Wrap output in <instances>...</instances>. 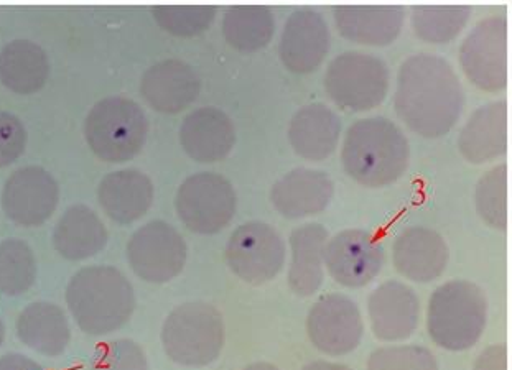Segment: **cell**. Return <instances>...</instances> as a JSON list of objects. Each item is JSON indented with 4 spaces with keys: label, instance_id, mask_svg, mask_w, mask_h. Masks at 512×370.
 Returning a JSON list of instances; mask_svg holds the SVG:
<instances>
[{
    "label": "cell",
    "instance_id": "obj_1",
    "mask_svg": "<svg viewBox=\"0 0 512 370\" xmlns=\"http://www.w3.org/2000/svg\"><path fill=\"white\" fill-rule=\"evenodd\" d=\"M463 104L460 78L445 58L417 53L402 63L394 107L412 132L425 139L443 137L457 124Z\"/></svg>",
    "mask_w": 512,
    "mask_h": 370
},
{
    "label": "cell",
    "instance_id": "obj_2",
    "mask_svg": "<svg viewBox=\"0 0 512 370\" xmlns=\"http://www.w3.org/2000/svg\"><path fill=\"white\" fill-rule=\"evenodd\" d=\"M409 162V140L401 127L386 117H364L346 130L341 163L359 185H392L404 175Z\"/></svg>",
    "mask_w": 512,
    "mask_h": 370
},
{
    "label": "cell",
    "instance_id": "obj_3",
    "mask_svg": "<svg viewBox=\"0 0 512 370\" xmlns=\"http://www.w3.org/2000/svg\"><path fill=\"white\" fill-rule=\"evenodd\" d=\"M66 305L81 331L104 336L122 328L135 310V293L121 270L84 267L66 287Z\"/></svg>",
    "mask_w": 512,
    "mask_h": 370
},
{
    "label": "cell",
    "instance_id": "obj_4",
    "mask_svg": "<svg viewBox=\"0 0 512 370\" xmlns=\"http://www.w3.org/2000/svg\"><path fill=\"white\" fill-rule=\"evenodd\" d=\"M488 323V298L468 280H452L435 288L427 310L430 339L447 351L475 346Z\"/></svg>",
    "mask_w": 512,
    "mask_h": 370
},
{
    "label": "cell",
    "instance_id": "obj_5",
    "mask_svg": "<svg viewBox=\"0 0 512 370\" xmlns=\"http://www.w3.org/2000/svg\"><path fill=\"white\" fill-rule=\"evenodd\" d=\"M224 341L223 316L216 306L205 301L177 306L163 323V349L180 366H210L223 351Z\"/></svg>",
    "mask_w": 512,
    "mask_h": 370
},
{
    "label": "cell",
    "instance_id": "obj_6",
    "mask_svg": "<svg viewBox=\"0 0 512 370\" xmlns=\"http://www.w3.org/2000/svg\"><path fill=\"white\" fill-rule=\"evenodd\" d=\"M149 121L137 102L122 96L94 104L84 122V135L96 157L104 162H129L144 147Z\"/></svg>",
    "mask_w": 512,
    "mask_h": 370
},
{
    "label": "cell",
    "instance_id": "obj_7",
    "mask_svg": "<svg viewBox=\"0 0 512 370\" xmlns=\"http://www.w3.org/2000/svg\"><path fill=\"white\" fill-rule=\"evenodd\" d=\"M391 73L386 61L364 51H345L330 61L325 73L326 94L341 109L371 111L386 99Z\"/></svg>",
    "mask_w": 512,
    "mask_h": 370
},
{
    "label": "cell",
    "instance_id": "obj_8",
    "mask_svg": "<svg viewBox=\"0 0 512 370\" xmlns=\"http://www.w3.org/2000/svg\"><path fill=\"white\" fill-rule=\"evenodd\" d=\"M238 198L228 178L213 172L188 176L178 188L175 208L180 221L195 234L223 231L236 213Z\"/></svg>",
    "mask_w": 512,
    "mask_h": 370
},
{
    "label": "cell",
    "instance_id": "obj_9",
    "mask_svg": "<svg viewBox=\"0 0 512 370\" xmlns=\"http://www.w3.org/2000/svg\"><path fill=\"white\" fill-rule=\"evenodd\" d=\"M287 247L274 227L262 221L244 222L229 237L224 259L231 272L249 285L274 280L285 265Z\"/></svg>",
    "mask_w": 512,
    "mask_h": 370
},
{
    "label": "cell",
    "instance_id": "obj_10",
    "mask_svg": "<svg viewBox=\"0 0 512 370\" xmlns=\"http://www.w3.org/2000/svg\"><path fill=\"white\" fill-rule=\"evenodd\" d=\"M460 65L471 83L498 93L508 84V19L491 15L466 35L460 47Z\"/></svg>",
    "mask_w": 512,
    "mask_h": 370
},
{
    "label": "cell",
    "instance_id": "obj_11",
    "mask_svg": "<svg viewBox=\"0 0 512 370\" xmlns=\"http://www.w3.org/2000/svg\"><path fill=\"white\" fill-rule=\"evenodd\" d=\"M127 260L137 277L149 283L177 278L187 264V242L168 222L150 221L127 242Z\"/></svg>",
    "mask_w": 512,
    "mask_h": 370
},
{
    "label": "cell",
    "instance_id": "obj_12",
    "mask_svg": "<svg viewBox=\"0 0 512 370\" xmlns=\"http://www.w3.org/2000/svg\"><path fill=\"white\" fill-rule=\"evenodd\" d=\"M384 246L364 229H346L326 242L325 265L331 278L346 288L366 287L384 267Z\"/></svg>",
    "mask_w": 512,
    "mask_h": 370
},
{
    "label": "cell",
    "instance_id": "obj_13",
    "mask_svg": "<svg viewBox=\"0 0 512 370\" xmlns=\"http://www.w3.org/2000/svg\"><path fill=\"white\" fill-rule=\"evenodd\" d=\"M307 331L318 351L328 356H345L363 339V316L350 296L328 293L308 313Z\"/></svg>",
    "mask_w": 512,
    "mask_h": 370
},
{
    "label": "cell",
    "instance_id": "obj_14",
    "mask_svg": "<svg viewBox=\"0 0 512 370\" xmlns=\"http://www.w3.org/2000/svg\"><path fill=\"white\" fill-rule=\"evenodd\" d=\"M60 188L52 173L37 165L15 170L2 190V209L10 221L24 227L42 226L55 213Z\"/></svg>",
    "mask_w": 512,
    "mask_h": 370
},
{
    "label": "cell",
    "instance_id": "obj_15",
    "mask_svg": "<svg viewBox=\"0 0 512 370\" xmlns=\"http://www.w3.org/2000/svg\"><path fill=\"white\" fill-rule=\"evenodd\" d=\"M331 47L330 28L317 9L298 7L285 20L279 55L287 70L312 73L322 65Z\"/></svg>",
    "mask_w": 512,
    "mask_h": 370
},
{
    "label": "cell",
    "instance_id": "obj_16",
    "mask_svg": "<svg viewBox=\"0 0 512 370\" xmlns=\"http://www.w3.org/2000/svg\"><path fill=\"white\" fill-rule=\"evenodd\" d=\"M368 313L374 336L379 341H404L419 326V296L409 285L389 280L374 288L368 300Z\"/></svg>",
    "mask_w": 512,
    "mask_h": 370
},
{
    "label": "cell",
    "instance_id": "obj_17",
    "mask_svg": "<svg viewBox=\"0 0 512 370\" xmlns=\"http://www.w3.org/2000/svg\"><path fill=\"white\" fill-rule=\"evenodd\" d=\"M333 191V180L322 170L295 168L272 186L270 201L280 216L302 219L323 213L333 198Z\"/></svg>",
    "mask_w": 512,
    "mask_h": 370
},
{
    "label": "cell",
    "instance_id": "obj_18",
    "mask_svg": "<svg viewBox=\"0 0 512 370\" xmlns=\"http://www.w3.org/2000/svg\"><path fill=\"white\" fill-rule=\"evenodd\" d=\"M448 257L447 242L430 227L405 229L392 247L397 272L417 283H430L440 277L447 269Z\"/></svg>",
    "mask_w": 512,
    "mask_h": 370
},
{
    "label": "cell",
    "instance_id": "obj_19",
    "mask_svg": "<svg viewBox=\"0 0 512 370\" xmlns=\"http://www.w3.org/2000/svg\"><path fill=\"white\" fill-rule=\"evenodd\" d=\"M200 76L182 60H163L150 66L140 81V93L152 109L177 114L200 94Z\"/></svg>",
    "mask_w": 512,
    "mask_h": 370
},
{
    "label": "cell",
    "instance_id": "obj_20",
    "mask_svg": "<svg viewBox=\"0 0 512 370\" xmlns=\"http://www.w3.org/2000/svg\"><path fill=\"white\" fill-rule=\"evenodd\" d=\"M180 142L196 162H221L236 144V129L231 117L218 107H200L183 119Z\"/></svg>",
    "mask_w": 512,
    "mask_h": 370
},
{
    "label": "cell",
    "instance_id": "obj_21",
    "mask_svg": "<svg viewBox=\"0 0 512 370\" xmlns=\"http://www.w3.org/2000/svg\"><path fill=\"white\" fill-rule=\"evenodd\" d=\"M333 15L343 37L369 47L396 42L405 24L402 5H336Z\"/></svg>",
    "mask_w": 512,
    "mask_h": 370
},
{
    "label": "cell",
    "instance_id": "obj_22",
    "mask_svg": "<svg viewBox=\"0 0 512 370\" xmlns=\"http://www.w3.org/2000/svg\"><path fill=\"white\" fill-rule=\"evenodd\" d=\"M458 148L466 162L475 165L501 157L508 150V102L478 107L461 127Z\"/></svg>",
    "mask_w": 512,
    "mask_h": 370
},
{
    "label": "cell",
    "instance_id": "obj_23",
    "mask_svg": "<svg viewBox=\"0 0 512 370\" xmlns=\"http://www.w3.org/2000/svg\"><path fill=\"white\" fill-rule=\"evenodd\" d=\"M104 213L117 224H132L144 218L154 203V183L135 168H124L104 176L98 188Z\"/></svg>",
    "mask_w": 512,
    "mask_h": 370
},
{
    "label": "cell",
    "instance_id": "obj_24",
    "mask_svg": "<svg viewBox=\"0 0 512 370\" xmlns=\"http://www.w3.org/2000/svg\"><path fill=\"white\" fill-rule=\"evenodd\" d=\"M340 137V116L323 102L300 107L290 119V145L297 155L310 162H323L330 157Z\"/></svg>",
    "mask_w": 512,
    "mask_h": 370
},
{
    "label": "cell",
    "instance_id": "obj_25",
    "mask_svg": "<svg viewBox=\"0 0 512 370\" xmlns=\"http://www.w3.org/2000/svg\"><path fill=\"white\" fill-rule=\"evenodd\" d=\"M328 231L322 224L308 222L290 234V260L287 282L295 295L312 296L325 278V247Z\"/></svg>",
    "mask_w": 512,
    "mask_h": 370
},
{
    "label": "cell",
    "instance_id": "obj_26",
    "mask_svg": "<svg viewBox=\"0 0 512 370\" xmlns=\"http://www.w3.org/2000/svg\"><path fill=\"white\" fill-rule=\"evenodd\" d=\"M108 244V229L86 204H75L61 214L53 231V247L66 260H84Z\"/></svg>",
    "mask_w": 512,
    "mask_h": 370
},
{
    "label": "cell",
    "instance_id": "obj_27",
    "mask_svg": "<svg viewBox=\"0 0 512 370\" xmlns=\"http://www.w3.org/2000/svg\"><path fill=\"white\" fill-rule=\"evenodd\" d=\"M17 336L32 351L56 357L70 344L71 328L60 306L50 301H35L20 313Z\"/></svg>",
    "mask_w": 512,
    "mask_h": 370
},
{
    "label": "cell",
    "instance_id": "obj_28",
    "mask_svg": "<svg viewBox=\"0 0 512 370\" xmlns=\"http://www.w3.org/2000/svg\"><path fill=\"white\" fill-rule=\"evenodd\" d=\"M47 51L30 40H14L0 50V83L15 94H33L47 83Z\"/></svg>",
    "mask_w": 512,
    "mask_h": 370
},
{
    "label": "cell",
    "instance_id": "obj_29",
    "mask_svg": "<svg viewBox=\"0 0 512 370\" xmlns=\"http://www.w3.org/2000/svg\"><path fill=\"white\" fill-rule=\"evenodd\" d=\"M224 40L244 53L267 47L274 37V12L267 5H231L223 15Z\"/></svg>",
    "mask_w": 512,
    "mask_h": 370
},
{
    "label": "cell",
    "instance_id": "obj_30",
    "mask_svg": "<svg viewBox=\"0 0 512 370\" xmlns=\"http://www.w3.org/2000/svg\"><path fill=\"white\" fill-rule=\"evenodd\" d=\"M471 12L470 5H415L410 24L422 42L443 45L460 35Z\"/></svg>",
    "mask_w": 512,
    "mask_h": 370
},
{
    "label": "cell",
    "instance_id": "obj_31",
    "mask_svg": "<svg viewBox=\"0 0 512 370\" xmlns=\"http://www.w3.org/2000/svg\"><path fill=\"white\" fill-rule=\"evenodd\" d=\"M37 278V260L32 249L20 239L0 242V293L24 295Z\"/></svg>",
    "mask_w": 512,
    "mask_h": 370
},
{
    "label": "cell",
    "instance_id": "obj_32",
    "mask_svg": "<svg viewBox=\"0 0 512 370\" xmlns=\"http://www.w3.org/2000/svg\"><path fill=\"white\" fill-rule=\"evenodd\" d=\"M476 211L488 226L508 227V165L501 163L481 176L475 191Z\"/></svg>",
    "mask_w": 512,
    "mask_h": 370
},
{
    "label": "cell",
    "instance_id": "obj_33",
    "mask_svg": "<svg viewBox=\"0 0 512 370\" xmlns=\"http://www.w3.org/2000/svg\"><path fill=\"white\" fill-rule=\"evenodd\" d=\"M154 19L165 32L177 37H195L215 22V5H155Z\"/></svg>",
    "mask_w": 512,
    "mask_h": 370
},
{
    "label": "cell",
    "instance_id": "obj_34",
    "mask_svg": "<svg viewBox=\"0 0 512 370\" xmlns=\"http://www.w3.org/2000/svg\"><path fill=\"white\" fill-rule=\"evenodd\" d=\"M368 370H438V362L424 346H389L369 356Z\"/></svg>",
    "mask_w": 512,
    "mask_h": 370
},
{
    "label": "cell",
    "instance_id": "obj_35",
    "mask_svg": "<svg viewBox=\"0 0 512 370\" xmlns=\"http://www.w3.org/2000/svg\"><path fill=\"white\" fill-rule=\"evenodd\" d=\"M91 370H147V357L132 339H116L96 349Z\"/></svg>",
    "mask_w": 512,
    "mask_h": 370
},
{
    "label": "cell",
    "instance_id": "obj_36",
    "mask_svg": "<svg viewBox=\"0 0 512 370\" xmlns=\"http://www.w3.org/2000/svg\"><path fill=\"white\" fill-rule=\"evenodd\" d=\"M27 147V129L12 112L0 111V167H9Z\"/></svg>",
    "mask_w": 512,
    "mask_h": 370
},
{
    "label": "cell",
    "instance_id": "obj_37",
    "mask_svg": "<svg viewBox=\"0 0 512 370\" xmlns=\"http://www.w3.org/2000/svg\"><path fill=\"white\" fill-rule=\"evenodd\" d=\"M473 370H508V347L506 344H493L486 347L476 359Z\"/></svg>",
    "mask_w": 512,
    "mask_h": 370
},
{
    "label": "cell",
    "instance_id": "obj_38",
    "mask_svg": "<svg viewBox=\"0 0 512 370\" xmlns=\"http://www.w3.org/2000/svg\"><path fill=\"white\" fill-rule=\"evenodd\" d=\"M0 370H45L40 364L20 352H9L0 357Z\"/></svg>",
    "mask_w": 512,
    "mask_h": 370
},
{
    "label": "cell",
    "instance_id": "obj_39",
    "mask_svg": "<svg viewBox=\"0 0 512 370\" xmlns=\"http://www.w3.org/2000/svg\"><path fill=\"white\" fill-rule=\"evenodd\" d=\"M302 370H351L350 367L345 364H336V362L328 361H317L310 362L307 366L303 367Z\"/></svg>",
    "mask_w": 512,
    "mask_h": 370
},
{
    "label": "cell",
    "instance_id": "obj_40",
    "mask_svg": "<svg viewBox=\"0 0 512 370\" xmlns=\"http://www.w3.org/2000/svg\"><path fill=\"white\" fill-rule=\"evenodd\" d=\"M243 370H280L279 367H275L274 364L269 362H254L251 366L244 367Z\"/></svg>",
    "mask_w": 512,
    "mask_h": 370
},
{
    "label": "cell",
    "instance_id": "obj_41",
    "mask_svg": "<svg viewBox=\"0 0 512 370\" xmlns=\"http://www.w3.org/2000/svg\"><path fill=\"white\" fill-rule=\"evenodd\" d=\"M4 338H5L4 321L0 320V346H2V343H4Z\"/></svg>",
    "mask_w": 512,
    "mask_h": 370
}]
</instances>
